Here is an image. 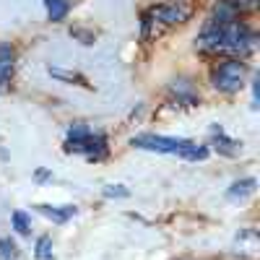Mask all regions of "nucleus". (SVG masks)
I'll return each mask as SVG.
<instances>
[{
    "label": "nucleus",
    "instance_id": "4468645a",
    "mask_svg": "<svg viewBox=\"0 0 260 260\" xmlns=\"http://www.w3.org/2000/svg\"><path fill=\"white\" fill-rule=\"evenodd\" d=\"M11 224H13V229H16L21 237H29V234H31V219H29L24 211H13V213H11Z\"/></svg>",
    "mask_w": 260,
    "mask_h": 260
},
{
    "label": "nucleus",
    "instance_id": "1a4fd4ad",
    "mask_svg": "<svg viewBox=\"0 0 260 260\" xmlns=\"http://www.w3.org/2000/svg\"><path fill=\"white\" fill-rule=\"evenodd\" d=\"M16 55H13V47L0 42V91H8L11 86V78H13V62Z\"/></svg>",
    "mask_w": 260,
    "mask_h": 260
},
{
    "label": "nucleus",
    "instance_id": "0eeeda50",
    "mask_svg": "<svg viewBox=\"0 0 260 260\" xmlns=\"http://www.w3.org/2000/svg\"><path fill=\"white\" fill-rule=\"evenodd\" d=\"M37 213H42L45 219H50L52 224H65V221H71L73 216L78 213V206L68 203V206H52V203H37L34 206Z\"/></svg>",
    "mask_w": 260,
    "mask_h": 260
},
{
    "label": "nucleus",
    "instance_id": "f03ea898",
    "mask_svg": "<svg viewBox=\"0 0 260 260\" xmlns=\"http://www.w3.org/2000/svg\"><path fill=\"white\" fill-rule=\"evenodd\" d=\"M130 146L138 151H154V154H169L182 156L187 161H203L208 159V148L198 146L190 138H175V136H156V133H141L130 138Z\"/></svg>",
    "mask_w": 260,
    "mask_h": 260
},
{
    "label": "nucleus",
    "instance_id": "ddd939ff",
    "mask_svg": "<svg viewBox=\"0 0 260 260\" xmlns=\"http://www.w3.org/2000/svg\"><path fill=\"white\" fill-rule=\"evenodd\" d=\"M45 8H47V16H50V21H62L65 16H68V11H71V3L68 0H45Z\"/></svg>",
    "mask_w": 260,
    "mask_h": 260
},
{
    "label": "nucleus",
    "instance_id": "20e7f679",
    "mask_svg": "<svg viewBox=\"0 0 260 260\" xmlns=\"http://www.w3.org/2000/svg\"><path fill=\"white\" fill-rule=\"evenodd\" d=\"M65 151L68 154H83L89 161H102L110 154L104 133H94L86 122H71L65 133Z\"/></svg>",
    "mask_w": 260,
    "mask_h": 260
},
{
    "label": "nucleus",
    "instance_id": "f3484780",
    "mask_svg": "<svg viewBox=\"0 0 260 260\" xmlns=\"http://www.w3.org/2000/svg\"><path fill=\"white\" fill-rule=\"evenodd\" d=\"M71 37H78L83 45H94V34L89 31H83V29H71Z\"/></svg>",
    "mask_w": 260,
    "mask_h": 260
},
{
    "label": "nucleus",
    "instance_id": "7ed1b4c3",
    "mask_svg": "<svg viewBox=\"0 0 260 260\" xmlns=\"http://www.w3.org/2000/svg\"><path fill=\"white\" fill-rule=\"evenodd\" d=\"M190 18V6L185 3H159V6H151L143 11L141 16V37L148 42L159 37L164 29L169 26H177V24H185V21Z\"/></svg>",
    "mask_w": 260,
    "mask_h": 260
},
{
    "label": "nucleus",
    "instance_id": "39448f33",
    "mask_svg": "<svg viewBox=\"0 0 260 260\" xmlns=\"http://www.w3.org/2000/svg\"><path fill=\"white\" fill-rule=\"evenodd\" d=\"M247 81V65L242 60H224L219 62L216 68L211 71V83H213V89H219L224 94H234V91H240L242 86Z\"/></svg>",
    "mask_w": 260,
    "mask_h": 260
},
{
    "label": "nucleus",
    "instance_id": "423d86ee",
    "mask_svg": "<svg viewBox=\"0 0 260 260\" xmlns=\"http://www.w3.org/2000/svg\"><path fill=\"white\" fill-rule=\"evenodd\" d=\"M169 99L175 102V107H198L201 94L195 91V86L187 78H177L169 83Z\"/></svg>",
    "mask_w": 260,
    "mask_h": 260
},
{
    "label": "nucleus",
    "instance_id": "dca6fc26",
    "mask_svg": "<svg viewBox=\"0 0 260 260\" xmlns=\"http://www.w3.org/2000/svg\"><path fill=\"white\" fill-rule=\"evenodd\" d=\"M102 195H104V198H127L130 190L125 185H104Z\"/></svg>",
    "mask_w": 260,
    "mask_h": 260
},
{
    "label": "nucleus",
    "instance_id": "f8f14e48",
    "mask_svg": "<svg viewBox=\"0 0 260 260\" xmlns=\"http://www.w3.org/2000/svg\"><path fill=\"white\" fill-rule=\"evenodd\" d=\"M34 260H55V247H52V237L42 234L34 242Z\"/></svg>",
    "mask_w": 260,
    "mask_h": 260
},
{
    "label": "nucleus",
    "instance_id": "f257e3e1",
    "mask_svg": "<svg viewBox=\"0 0 260 260\" xmlns=\"http://www.w3.org/2000/svg\"><path fill=\"white\" fill-rule=\"evenodd\" d=\"M255 37L242 21H232L224 26H211L195 39V50L208 55H232L234 60H242L252 52Z\"/></svg>",
    "mask_w": 260,
    "mask_h": 260
},
{
    "label": "nucleus",
    "instance_id": "a211bd4d",
    "mask_svg": "<svg viewBox=\"0 0 260 260\" xmlns=\"http://www.w3.org/2000/svg\"><path fill=\"white\" fill-rule=\"evenodd\" d=\"M34 180H37V182H45V180H52V175H50L47 169H37V172H34Z\"/></svg>",
    "mask_w": 260,
    "mask_h": 260
},
{
    "label": "nucleus",
    "instance_id": "6e6552de",
    "mask_svg": "<svg viewBox=\"0 0 260 260\" xmlns=\"http://www.w3.org/2000/svg\"><path fill=\"white\" fill-rule=\"evenodd\" d=\"M211 141H213L216 151H219V154H224V156H237V154L242 151V141L229 138V136L224 133V127H219V125L211 127Z\"/></svg>",
    "mask_w": 260,
    "mask_h": 260
},
{
    "label": "nucleus",
    "instance_id": "9d476101",
    "mask_svg": "<svg viewBox=\"0 0 260 260\" xmlns=\"http://www.w3.org/2000/svg\"><path fill=\"white\" fill-rule=\"evenodd\" d=\"M255 187H257L255 177H242V180H237V182H232L226 187V198L229 201H245V198H250V195L255 192Z\"/></svg>",
    "mask_w": 260,
    "mask_h": 260
},
{
    "label": "nucleus",
    "instance_id": "9b49d317",
    "mask_svg": "<svg viewBox=\"0 0 260 260\" xmlns=\"http://www.w3.org/2000/svg\"><path fill=\"white\" fill-rule=\"evenodd\" d=\"M47 73H50L52 78H57V81H65V83L89 86V81H86L81 73H76V71H65V68H57V65H50V68H47Z\"/></svg>",
    "mask_w": 260,
    "mask_h": 260
},
{
    "label": "nucleus",
    "instance_id": "2eb2a0df",
    "mask_svg": "<svg viewBox=\"0 0 260 260\" xmlns=\"http://www.w3.org/2000/svg\"><path fill=\"white\" fill-rule=\"evenodd\" d=\"M18 245L11 237H0V260H18Z\"/></svg>",
    "mask_w": 260,
    "mask_h": 260
}]
</instances>
